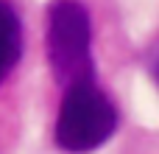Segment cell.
<instances>
[{
  "label": "cell",
  "mask_w": 159,
  "mask_h": 154,
  "mask_svg": "<svg viewBox=\"0 0 159 154\" xmlns=\"http://www.w3.org/2000/svg\"><path fill=\"white\" fill-rule=\"evenodd\" d=\"M117 129V109L95 81H78L64 90L56 118V146L73 154L101 149Z\"/></svg>",
  "instance_id": "1"
},
{
  "label": "cell",
  "mask_w": 159,
  "mask_h": 154,
  "mask_svg": "<svg viewBox=\"0 0 159 154\" xmlns=\"http://www.w3.org/2000/svg\"><path fill=\"white\" fill-rule=\"evenodd\" d=\"M92 25L89 14L75 0H56L48 11V62L59 84L73 87L92 81Z\"/></svg>",
  "instance_id": "2"
},
{
  "label": "cell",
  "mask_w": 159,
  "mask_h": 154,
  "mask_svg": "<svg viewBox=\"0 0 159 154\" xmlns=\"http://www.w3.org/2000/svg\"><path fill=\"white\" fill-rule=\"evenodd\" d=\"M22 51V25L17 11L0 0V81L11 73Z\"/></svg>",
  "instance_id": "3"
},
{
  "label": "cell",
  "mask_w": 159,
  "mask_h": 154,
  "mask_svg": "<svg viewBox=\"0 0 159 154\" xmlns=\"http://www.w3.org/2000/svg\"><path fill=\"white\" fill-rule=\"evenodd\" d=\"M157 79H159V67H157Z\"/></svg>",
  "instance_id": "4"
}]
</instances>
